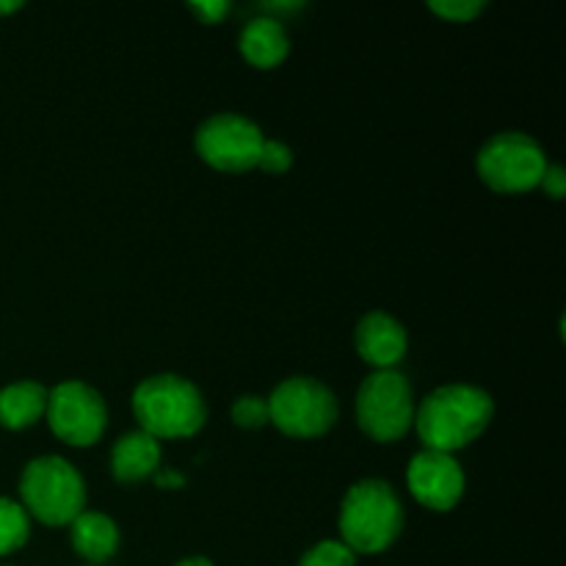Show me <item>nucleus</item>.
Returning a JSON list of instances; mask_svg holds the SVG:
<instances>
[{
  "label": "nucleus",
  "instance_id": "obj_14",
  "mask_svg": "<svg viewBox=\"0 0 566 566\" xmlns=\"http://www.w3.org/2000/svg\"><path fill=\"white\" fill-rule=\"evenodd\" d=\"M70 525L72 547L94 566H103L119 547V531H116L114 520L105 517V514L81 512Z\"/></svg>",
  "mask_w": 566,
  "mask_h": 566
},
{
  "label": "nucleus",
  "instance_id": "obj_12",
  "mask_svg": "<svg viewBox=\"0 0 566 566\" xmlns=\"http://www.w3.org/2000/svg\"><path fill=\"white\" fill-rule=\"evenodd\" d=\"M158 464L160 446L147 431L125 434L114 446V453H111V468H114L116 481H122V484H136V481L147 479V475H155L158 473Z\"/></svg>",
  "mask_w": 566,
  "mask_h": 566
},
{
  "label": "nucleus",
  "instance_id": "obj_5",
  "mask_svg": "<svg viewBox=\"0 0 566 566\" xmlns=\"http://www.w3.org/2000/svg\"><path fill=\"white\" fill-rule=\"evenodd\" d=\"M359 429L376 442H396L415 420L412 387L398 370H376L363 381L357 396Z\"/></svg>",
  "mask_w": 566,
  "mask_h": 566
},
{
  "label": "nucleus",
  "instance_id": "obj_1",
  "mask_svg": "<svg viewBox=\"0 0 566 566\" xmlns=\"http://www.w3.org/2000/svg\"><path fill=\"white\" fill-rule=\"evenodd\" d=\"M495 403L484 390L470 385H448L420 403L415 423L426 451L453 453L473 442L490 426Z\"/></svg>",
  "mask_w": 566,
  "mask_h": 566
},
{
  "label": "nucleus",
  "instance_id": "obj_25",
  "mask_svg": "<svg viewBox=\"0 0 566 566\" xmlns=\"http://www.w3.org/2000/svg\"><path fill=\"white\" fill-rule=\"evenodd\" d=\"M177 566H213L208 562V558H186V562H180Z\"/></svg>",
  "mask_w": 566,
  "mask_h": 566
},
{
  "label": "nucleus",
  "instance_id": "obj_3",
  "mask_svg": "<svg viewBox=\"0 0 566 566\" xmlns=\"http://www.w3.org/2000/svg\"><path fill=\"white\" fill-rule=\"evenodd\" d=\"M403 509L385 481H359L348 490L340 509L343 545L352 553H381L398 539Z\"/></svg>",
  "mask_w": 566,
  "mask_h": 566
},
{
  "label": "nucleus",
  "instance_id": "obj_10",
  "mask_svg": "<svg viewBox=\"0 0 566 566\" xmlns=\"http://www.w3.org/2000/svg\"><path fill=\"white\" fill-rule=\"evenodd\" d=\"M407 484L412 495L434 512H451L464 492V473L451 453L420 451L409 462Z\"/></svg>",
  "mask_w": 566,
  "mask_h": 566
},
{
  "label": "nucleus",
  "instance_id": "obj_17",
  "mask_svg": "<svg viewBox=\"0 0 566 566\" xmlns=\"http://www.w3.org/2000/svg\"><path fill=\"white\" fill-rule=\"evenodd\" d=\"M354 553L348 551L343 542H335V539H326V542H318L315 547H310L307 553H304V558L298 562V566H354Z\"/></svg>",
  "mask_w": 566,
  "mask_h": 566
},
{
  "label": "nucleus",
  "instance_id": "obj_8",
  "mask_svg": "<svg viewBox=\"0 0 566 566\" xmlns=\"http://www.w3.org/2000/svg\"><path fill=\"white\" fill-rule=\"evenodd\" d=\"M44 415L59 440L81 448L94 446L103 437L105 420H108L99 392L81 381H64L50 390Z\"/></svg>",
  "mask_w": 566,
  "mask_h": 566
},
{
  "label": "nucleus",
  "instance_id": "obj_24",
  "mask_svg": "<svg viewBox=\"0 0 566 566\" xmlns=\"http://www.w3.org/2000/svg\"><path fill=\"white\" fill-rule=\"evenodd\" d=\"M20 6V0H0V14H11V11H17Z\"/></svg>",
  "mask_w": 566,
  "mask_h": 566
},
{
  "label": "nucleus",
  "instance_id": "obj_22",
  "mask_svg": "<svg viewBox=\"0 0 566 566\" xmlns=\"http://www.w3.org/2000/svg\"><path fill=\"white\" fill-rule=\"evenodd\" d=\"M539 186L545 188V193H551L553 199H562L566 193V175H564L562 166H547L545 177H542Z\"/></svg>",
  "mask_w": 566,
  "mask_h": 566
},
{
  "label": "nucleus",
  "instance_id": "obj_23",
  "mask_svg": "<svg viewBox=\"0 0 566 566\" xmlns=\"http://www.w3.org/2000/svg\"><path fill=\"white\" fill-rule=\"evenodd\" d=\"M158 486H182V475L177 473H155Z\"/></svg>",
  "mask_w": 566,
  "mask_h": 566
},
{
  "label": "nucleus",
  "instance_id": "obj_6",
  "mask_svg": "<svg viewBox=\"0 0 566 566\" xmlns=\"http://www.w3.org/2000/svg\"><path fill=\"white\" fill-rule=\"evenodd\" d=\"M545 169V149L525 133H497L479 153L481 180L503 193L531 191L542 182Z\"/></svg>",
  "mask_w": 566,
  "mask_h": 566
},
{
  "label": "nucleus",
  "instance_id": "obj_16",
  "mask_svg": "<svg viewBox=\"0 0 566 566\" xmlns=\"http://www.w3.org/2000/svg\"><path fill=\"white\" fill-rule=\"evenodd\" d=\"M31 534V523H28V512L20 503L0 497V556L20 551Z\"/></svg>",
  "mask_w": 566,
  "mask_h": 566
},
{
  "label": "nucleus",
  "instance_id": "obj_9",
  "mask_svg": "<svg viewBox=\"0 0 566 566\" xmlns=\"http://www.w3.org/2000/svg\"><path fill=\"white\" fill-rule=\"evenodd\" d=\"M263 133L238 114H219L197 130V153L221 171H249L258 166Z\"/></svg>",
  "mask_w": 566,
  "mask_h": 566
},
{
  "label": "nucleus",
  "instance_id": "obj_11",
  "mask_svg": "<svg viewBox=\"0 0 566 566\" xmlns=\"http://www.w3.org/2000/svg\"><path fill=\"white\" fill-rule=\"evenodd\" d=\"M357 352L376 370H390L407 354V332L387 313H370L357 326Z\"/></svg>",
  "mask_w": 566,
  "mask_h": 566
},
{
  "label": "nucleus",
  "instance_id": "obj_13",
  "mask_svg": "<svg viewBox=\"0 0 566 566\" xmlns=\"http://www.w3.org/2000/svg\"><path fill=\"white\" fill-rule=\"evenodd\" d=\"M291 42L282 28L280 20L274 17H254L247 22L241 33V53L247 55L249 64L260 66V70H271L280 61H285Z\"/></svg>",
  "mask_w": 566,
  "mask_h": 566
},
{
  "label": "nucleus",
  "instance_id": "obj_15",
  "mask_svg": "<svg viewBox=\"0 0 566 566\" xmlns=\"http://www.w3.org/2000/svg\"><path fill=\"white\" fill-rule=\"evenodd\" d=\"M48 412V390L36 381H17L0 390V426L28 429Z\"/></svg>",
  "mask_w": 566,
  "mask_h": 566
},
{
  "label": "nucleus",
  "instance_id": "obj_19",
  "mask_svg": "<svg viewBox=\"0 0 566 566\" xmlns=\"http://www.w3.org/2000/svg\"><path fill=\"white\" fill-rule=\"evenodd\" d=\"M429 9L451 22H468L484 11L481 0H431Z\"/></svg>",
  "mask_w": 566,
  "mask_h": 566
},
{
  "label": "nucleus",
  "instance_id": "obj_26",
  "mask_svg": "<svg viewBox=\"0 0 566 566\" xmlns=\"http://www.w3.org/2000/svg\"><path fill=\"white\" fill-rule=\"evenodd\" d=\"M92 566H94V564H92Z\"/></svg>",
  "mask_w": 566,
  "mask_h": 566
},
{
  "label": "nucleus",
  "instance_id": "obj_20",
  "mask_svg": "<svg viewBox=\"0 0 566 566\" xmlns=\"http://www.w3.org/2000/svg\"><path fill=\"white\" fill-rule=\"evenodd\" d=\"M293 164V153L287 149V144L282 142H263V149H260V169L271 171V175H285Z\"/></svg>",
  "mask_w": 566,
  "mask_h": 566
},
{
  "label": "nucleus",
  "instance_id": "obj_18",
  "mask_svg": "<svg viewBox=\"0 0 566 566\" xmlns=\"http://www.w3.org/2000/svg\"><path fill=\"white\" fill-rule=\"evenodd\" d=\"M232 420H235L241 429H260V426L269 423V401L254 396H243L241 401H235V407H232Z\"/></svg>",
  "mask_w": 566,
  "mask_h": 566
},
{
  "label": "nucleus",
  "instance_id": "obj_4",
  "mask_svg": "<svg viewBox=\"0 0 566 566\" xmlns=\"http://www.w3.org/2000/svg\"><path fill=\"white\" fill-rule=\"evenodd\" d=\"M20 495L28 512L44 525H70L86 503L81 473L61 457L28 462L20 479Z\"/></svg>",
  "mask_w": 566,
  "mask_h": 566
},
{
  "label": "nucleus",
  "instance_id": "obj_2",
  "mask_svg": "<svg viewBox=\"0 0 566 566\" xmlns=\"http://www.w3.org/2000/svg\"><path fill=\"white\" fill-rule=\"evenodd\" d=\"M133 412L155 440L191 437L205 423V401L191 381L175 374H160L142 381L133 392Z\"/></svg>",
  "mask_w": 566,
  "mask_h": 566
},
{
  "label": "nucleus",
  "instance_id": "obj_7",
  "mask_svg": "<svg viewBox=\"0 0 566 566\" xmlns=\"http://www.w3.org/2000/svg\"><path fill=\"white\" fill-rule=\"evenodd\" d=\"M337 420V401L329 387L307 376L282 381L269 398V423L287 437H318Z\"/></svg>",
  "mask_w": 566,
  "mask_h": 566
},
{
  "label": "nucleus",
  "instance_id": "obj_21",
  "mask_svg": "<svg viewBox=\"0 0 566 566\" xmlns=\"http://www.w3.org/2000/svg\"><path fill=\"white\" fill-rule=\"evenodd\" d=\"M188 9L202 22H219L230 11V3H224V0H199V3H188Z\"/></svg>",
  "mask_w": 566,
  "mask_h": 566
}]
</instances>
